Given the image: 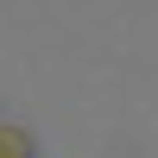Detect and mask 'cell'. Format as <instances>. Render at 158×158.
I'll use <instances>...</instances> for the list:
<instances>
[{"label": "cell", "instance_id": "obj_1", "mask_svg": "<svg viewBox=\"0 0 158 158\" xmlns=\"http://www.w3.org/2000/svg\"><path fill=\"white\" fill-rule=\"evenodd\" d=\"M0 158H32V146H25V133H13V127H0Z\"/></svg>", "mask_w": 158, "mask_h": 158}]
</instances>
